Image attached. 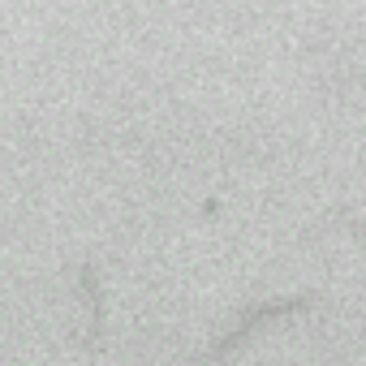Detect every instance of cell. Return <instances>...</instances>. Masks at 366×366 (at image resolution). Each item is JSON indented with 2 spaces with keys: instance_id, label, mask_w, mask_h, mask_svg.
I'll return each instance as SVG.
<instances>
[]
</instances>
